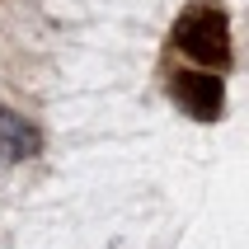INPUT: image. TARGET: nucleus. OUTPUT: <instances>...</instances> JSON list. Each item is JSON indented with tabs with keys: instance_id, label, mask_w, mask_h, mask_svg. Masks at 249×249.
I'll list each match as a JSON object with an SVG mask.
<instances>
[{
	"instance_id": "obj_1",
	"label": "nucleus",
	"mask_w": 249,
	"mask_h": 249,
	"mask_svg": "<svg viewBox=\"0 0 249 249\" xmlns=\"http://www.w3.org/2000/svg\"><path fill=\"white\" fill-rule=\"evenodd\" d=\"M169 47L183 52L193 66L202 71H226L235 66V47H231V19L216 0H188L179 10V19L169 24Z\"/></svg>"
},
{
	"instance_id": "obj_2",
	"label": "nucleus",
	"mask_w": 249,
	"mask_h": 249,
	"mask_svg": "<svg viewBox=\"0 0 249 249\" xmlns=\"http://www.w3.org/2000/svg\"><path fill=\"white\" fill-rule=\"evenodd\" d=\"M169 99L179 104V113H188L193 123H221L226 118V75L202 66H174L165 80Z\"/></svg>"
},
{
	"instance_id": "obj_3",
	"label": "nucleus",
	"mask_w": 249,
	"mask_h": 249,
	"mask_svg": "<svg viewBox=\"0 0 249 249\" xmlns=\"http://www.w3.org/2000/svg\"><path fill=\"white\" fill-rule=\"evenodd\" d=\"M0 151L10 160H38L42 155L38 123H28L24 113H14V108H0Z\"/></svg>"
}]
</instances>
